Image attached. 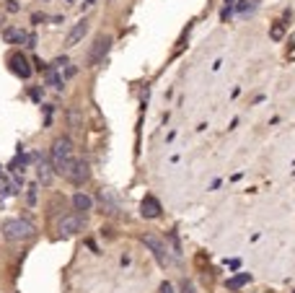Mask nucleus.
Instances as JSON below:
<instances>
[{
  "instance_id": "f257e3e1",
  "label": "nucleus",
  "mask_w": 295,
  "mask_h": 293,
  "mask_svg": "<svg viewBox=\"0 0 295 293\" xmlns=\"http://www.w3.org/2000/svg\"><path fill=\"white\" fill-rule=\"evenodd\" d=\"M49 161H52V169L68 177L73 163H75V156H73V143L70 138H57L52 143V151H49Z\"/></svg>"
},
{
  "instance_id": "f03ea898",
  "label": "nucleus",
  "mask_w": 295,
  "mask_h": 293,
  "mask_svg": "<svg viewBox=\"0 0 295 293\" xmlns=\"http://www.w3.org/2000/svg\"><path fill=\"white\" fill-rule=\"evenodd\" d=\"M0 231H3V236L8 241H26L34 236V226L29 221H24V218H8L0 226Z\"/></svg>"
},
{
  "instance_id": "7ed1b4c3",
  "label": "nucleus",
  "mask_w": 295,
  "mask_h": 293,
  "mask_svg": "<svg viewBox=\"0 0 295 293\" xmlns=\"http://www.w3.org/2000/svg\"><path fill=\"white\" fill-rule=\"evenodd\" d=\"M109 50H112V36H109V34H98L96 42H94V47H91V52H88L86 65H88V68H96L98 62L109 54Z\"/></svg>"
},
{
  "instance_id": "20e7f679",
  "label": "nucleus",
  "mask_w": 295,
  "mask_h": 293,
  "mask_svg": "<svg viewBox=\"0 0 295 293\" xmlns=\"http://www.w3.org/2000/svg\"><path fill=\"white\" fill-rule=\"evenodd\" d=\"M143 244L155 254V260H158L161 267H166V265H169V249H166V244L158 239V236H153V234H143Z\"/></svg>"
},
{
  "instance_id": "39448f33",
  "label": "nucleus",
  "mask_w": 295,
  "mask_h": 293,
  "mask_svg": "<svg viewBox=\"0 0 295 293\" xmlns=\"http://www.w3.org/2000/svg\"><path fill=\"white\" fill-rule=\"evenodd\" d=\"M88 29H91L88 18H80V21L68 31V36H65V47H75V44H80V42H83V36L88 34Z\"/></svg>"
},
{
  "instance_id": "423d86ee",
  "label": "nucleus",
  "mask_w": 295,
  "mask_h": 293,
  "mask_svg": "<svg viewBox=\"0 0 295 293\" xmlns=\"http://www.w3.org/2000/svg\"><path fill=\"white\" fill-rule=\"evenodd\" d=\"M57 228L62 236H75L78 231H83V218L80 215H62Z\"/></svg>"
},
{
  "instance_id": "0eeeda50",
  "label": "nucleus",
  "mask_w": 295,
  "mask_h": 293,
  "mask_svg": "<svg viewBox=\"0 0 295 293\" xmlns=\"http://www.w3.org/2000/svg\"><path fill=\"white\" fill-rule=\"evenodd\" d=\"M98 203H101V208H104V213H109V215L119 213V197L114 195V189H101L98 192Z\"/></svg>"
},
{
  "instance_id": "6e6552de",
  "label": "nucleus",
  "mask_w": 295,
  "mask_h": 293,
  "mask_svg": "<svg viewBox=\"0 0 295 293\" xmlns=\"http://www.w3.org/2000/svg\"><path fill=\"white\" fill-rule=\"evenodd\" d=\"M8 62H11V70L16 73V76L18 78H29L31 76V68H29V60H26L24 57V54H11V60H8Z\"/></svg>"
},
{
  "instance_id": "1a4fd4ad",
  "label": "nucleus",
  "mask_w": 295,
  "mask_h": 293,
  "mask_svg": "<svg viewBox=\"0 0 295 293\" xmlns=\"http://www.w3.org/2000/svg\"><path fill=\"white\" fill-rule=\"evenodd\" d=\"M140 215L143 218H158L161 215V203L153 195H145L143 203H140Z\"/></svg>"
},
{
  "instance_id": "9d476101",
  "label": "nucleus",
  "mask_w": 295,
  "mask_h": 293,
  "mask_svg": "<svg viewBox=\"0 0 295 293\" xmlns=\"http://www.w3.org/2000/svg\"><path fill=\"white\" fill-rule=\"evenodd\" d=\"M34 159L39 161V163H36V177H39V182H42L44 187H49L52 185V177H54V169L44 159H39V156H34Z\"/></svg>"
},
{
  "instance_id": "9b49d317",
  "label": "nucleus",
  "mask_w": 295,
  "mask_h": 293,
  "mask_svg": "<svg viewBox=\"0 0 295 293\" xmlns=\"http://www.w3.org/2000/svg\"><path fill=\"white\" fill-rule=\"evenodd\" d=\"M88 163L86 161H75L73 163V169H70V174H68V179L70 182H75V185H83V182L88 179Z\"/></svg>"
},
{
  "instance_id": "f8f14e48",
  "label": "nucleus",
  "mask_w": 295,
  "mask_h": 293,
  "mask_svg": "<svg viewBox=\"0 0 295 293\" xmlns=\"http://www.w3.org/2000/svg\"><path fill=\"white\" fill-rule=\"evenodd\" d=\"M73 205H75V210H83V213H86V210L94 208V200H91L86 192H78V195L73 197Z\"/></svg>"
},
{
  "instance_id": "ddd939ff",
  "label": "nucleus",
  "mask_w": 295,
  "mask_h": 293,
  "mask_svg": "<svg viewBox=\"0 0 295 293\" xmlns=\"http://www.w3.org/2000/svg\"><path fill=\"white\" fill-rule=\"evenodd\" d=\"M5 42H26V36H29V34H26V31H21V29H5Z\"/></svg>"
},
{
  "instance_id": "4468645a",
  "label": "nucleus",
  "mask_w": 295,
  "mask_h": 293,
  "mask_svg": "<svg viewBox=\"0 0 295 293\" xmlns=\"http://www.w3.org/2000/svg\"><path fill=\"white\" fill-rule=\"evenodd\" d=\"M44 73H47V83H49V86H54V88H62V78L57 76V70H54L52 65H47V68H44Z\"/></svg>"
},
{
  "instance_id": "2eb2a0df",
  "label": "nucleus",
  "mask_w": 295,
  "mask_h": 293,
  "mask_svg": "<svg viewBox=\"0 0 295 293\" xmlns=\"http://www.w3.org/2000/svg\"><path fill=\"white\" fill-rule=\"evenodd\" d=\"M68 120H70V127H73V130H80V127H83V122H80V112H78L75 107H73L70 112H68Z\"/></svg>"
},
{
  "instance_id": "dca6fc26",
  "label": "nucleus",
  "mask_w": 295,
  "mask_h": 293,
  "mask_svg": "<svg viewBox=\"0 0 295 293\" xmlns=\"http://www.w3.org/2000/svg\"><path fill=\"white\" fill-rule=\"evenodd\" d=\"M251 278H248V272H244V275H238V278H230L228 280V288H241L244 283H248Z\"/></svg>"
},
{
  "instance_id": "f3484780",
  "label": "nucleus",
  "mask_w": 295,
  "mask_h": 293,
  "mask_svg": "<svg viewBox=\"0 0 295 293\" xmlns=\"http://www.w3.org/2000/svg\"><path fill=\"white\" fill-rule=\"evenodd\" d=\"M270 36H272L274 42H280L282 36H285V26H282L280 21H277V24H272V31H270Z\"/></svg>"
},
{
  "instance_id": "a211bd4d",
  "label": "nucleus",
  "mask_w": 295,
  "mask_h": 293,
  "mask_svg": "<svg viewBox=\"0 0 295 293\" xmlns=\"http://www.w3.org/2000/svg\"><path fill=\"white\" fill-rule=\"evenodd\" d=\"M256 3L259 0H241V5H238V13H246V11H254Z\"/></svg>"
},
{
  "instance_id": "6ab92c4d",
  "label": "nucleus",
  "mask_w": 295,
  "mask_h": 293,
  "mask_svg": "<svg viewBox=\"0 0 295 293\" xmlns=\"http://www.w3.org/2000/svg\"><path fill=\"white\" fill-rule=\"evenodd\" d=\"M5 3H8V5H5L8 13H16V11H18V3H16V0H5Z\"/></svg>"
},
{
  "instance_id": "aec40b11",
  "label": "nucleus",
  "mask_w": 295,
  "mask_h": 293,
  "mask_svg": "<svg viewBox=\"0 0 295 293\" xmlns=\"http://www.w3.org/2000/svg\"><path fill=\"white\" fill-rule=\"evenodd\" d=\"M161 293H173V288H171V283H163V286H161Z\"/></svg>"
},
{
  "instance_id": "412c9836",
  "label": "nucleus",
  "mask_w": 295,
  "mask_h": 293,
  "mask_svg": "<svg viewBox=\"0 0 295 293\" xmlns=\"http://www.w3.org/2000/svg\"><path fill=\"white\" fill-rule=\"evenodd\" d=\"M94 3H96V0H83V5H86V8H88V5H94Z\"/></svg>"
},
{
  "instance_id": "4be33fe9",
  "label": "nucleus",
  "mask_w": 295,
  "mask_h": 293,
  "mask_svg": "<svg viewBox=\"0 0 295 293\" xmlns=\"http://www.w3.org/2000/svg\"><path fill=\"white\" fill-rule=\"evenodd\" d=\"M68 3H73V0H68Z\"/></svg>"
}]
</instances>
